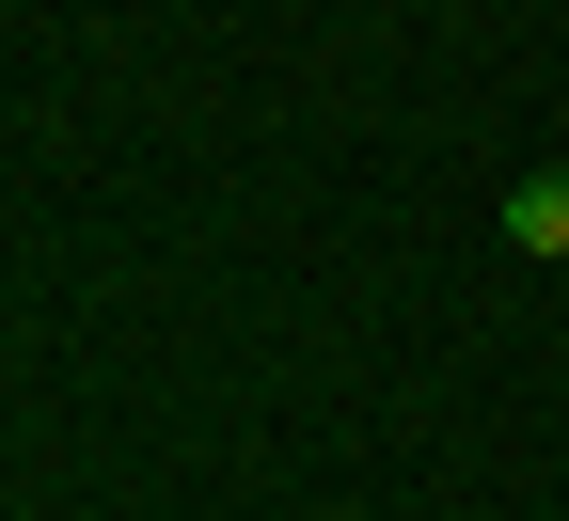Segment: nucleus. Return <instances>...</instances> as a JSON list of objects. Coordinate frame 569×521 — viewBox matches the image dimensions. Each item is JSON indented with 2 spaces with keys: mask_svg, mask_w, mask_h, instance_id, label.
Returning a JSON list of instances; mask_svg holds the SVG:
<instances>
[{
  "mask_svg": "<svg viewBox=\"0 0 569 521\" xmlns=\"http://www.w3.org/2000/svg\"><path fill=\"white\" fill-rule=\"evenodd\" d=\"M507 238H522V253H569V174H522V190H507Z\"/></svg>",
  "mask_w": 569,
  "mask_h": 521,
  "instance_id": "nucleus-1",
  "label": "nucleus"
}]
</instances>
